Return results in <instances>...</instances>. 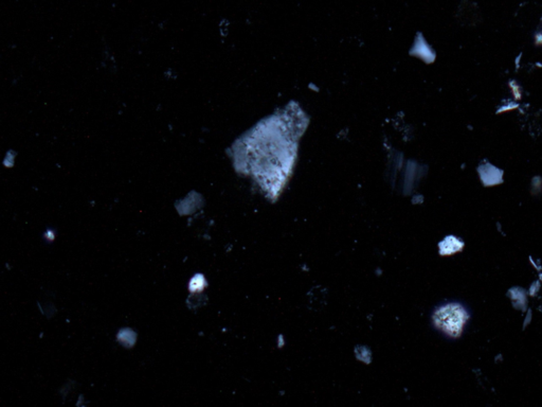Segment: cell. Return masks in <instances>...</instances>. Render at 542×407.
I'll return each instance as SVG.
<instances>
[{
    "label": "cell",
    "instance_id": "cell-1",
    "mask_svg": "<svg viewBox=\"0 0 542 407\" xmlns=\"http://www.w3.org/2000/svg\"><path fill=\"white\" fill-rule=\"evenodd\" d=\"M466 319V312L457 304L443 305L433 314L435 327L452 337L458 336L462 332Z\"/></svg>",
    "mask_w": 542,
    "mask_h": 407
},
{
    "label": "cell",
    "instance_id": "cell-3",
    "mask_svg": "<svg viewBox=\"0 0 542 407\" xmlns=\"http://www.w3.org/2000/svg\"><path fill=\"white\" fill-rule=\"evenodd\" d=\"M355 353H356L357 359L359 360L360 362L370 364L371 358H372V353H371V351L369 349L365 348V347H358L355 350Z\"/></svg>",
    "mask_w": 542,
    "mask_h": 407
},
{
    "label": "cell",
    "instance_id": "cell-2",
    "mask_svg": "<svg viewBox=\"0 0 542 407\" xmlns=\"http://www.w3.org/2000/svg\"><path fill=\"white\" fill-rule=\"evenodd\" d=\"M439 249H441V253L443 254L452 253L458 250V241H456L452 237L447 238L446 240H444L441 244H439Z\"/></svg>",
    "mask_w": 542,
    "mask_h": 407
},
{
    "label": "cell",
    "instance_id": "cell-4",
    "mask_svg": "<svg viewBox=\"0 0 542 407\" xmlns=\"http://www.w3.org/2000/svg\"><path fill=\"white\" fill-rule=\"evenodd\" d=\"M204 287V279L201 277V276H196L195 278H194L190 284V288H191V291H199V290H202V288Z\"/></svg>",
    "mask_w": 542,
    "mask_h": 407
}]
</instances>
